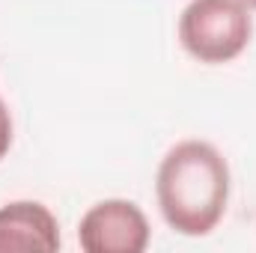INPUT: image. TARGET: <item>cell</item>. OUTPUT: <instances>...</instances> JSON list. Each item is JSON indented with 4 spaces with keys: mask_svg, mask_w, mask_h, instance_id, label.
<instances>
[{
    "mask_svg": "<svg viewBox=\"0 0 256 253\" xmlns=\"http://www.w3.org/2000/svg\"><path fill=\"white\" fill-rule=\"evenodd\" d=\"M149 236V220L131 200L96 202L78 226V242L86 253H143Z\"/></svg>",
    "mask_w": 256,
    "mask_h": 253,
    "instance_id": "obj_3",
    "label": "cell"
},
{
    "mask_svg": "<svg viewBox=\"0 0 256 253\" xmlns=\"http://www.w3.org/2000/svg\"><path fill=\"white\" fill-rule=\"evenodd\" d=\"M242 3H244L248 9H256V0H242Z\"/></svg>",
    "mask_w": 256,
    "mask_h": 253,
    "instance_id": "obj_6",
    "label": "cell"
},
{
    "mask_svg": "<svg viewBox=\"0 0 256 253\" xmlns=\"http://www.w3.org/2000/svg\"><path fill=\"white\" fill-rule=\"evenodd\" d=\"M250 36L254 18L242 0H191L179 15V42L200 63L236 60L250 45Z\"/></svg>",
    "mask_w": 256,
    "mask_h": 253,
    "instance_id": "obj_2",
    "label": "cell"
},
{
    "mask_svg": "<svg viewBox=\"0 0 256 253\" xmlns=\"http://www.w3.org/2000/svg\"><path fill=\"white\" fill-rule=\"evenodd\" d=\"M60 224L54 212L36 200H15L0 206V253L60 250Z\"/></svg>",
    "mask_w": 256,
    "mask_h": 253,
    "instance_id": "obj_4",
    "label": "cell"
},
{
    "mask_svg": "<svg viewBox=\"0 0 256 253\" xmlns=\"http://www.w3.org/2000/svg\"><path fill=\"white\" fill-rule=\"evenodd\" d=\"M9 146H12V116H9V108H6V102L0 98V161L6 158Z\"/></svg>",
    "mask_w": 256,
    "mask_h": 253,
    "instance_id": "obj_5",
    "label": "cell"
},
{
    "mask_svg": "<svg viewBox=\"0 0 256 253\" xmlns=\"http://www.w3.org/2000/svg\"><path fill=\"white\" fill-rule=\"evenodd\" d=\"M158 208L170 230L179 236H208L230 202V164L206 140L176 143L155 176Z\"/></svg>",
    "mask_w": 256,
    "mask_h": 253,
    "instance_id": "obj_1",
    "label": "cell"
}]
</instances>
